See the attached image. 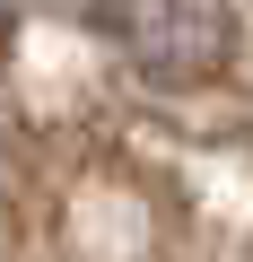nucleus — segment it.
<instances>
[{
  "label": "nucleus",
  "instance_id": "1",
  "mask_svg": "<svg viewBox=\"0 0 253 262\" xmlns=\"http://www.w3.org/2000/svg\"><path fill=\"white\" fill-rule=\"evenodd\" d=\"M96 27L131 53V70L157 79V88L218 79L227 53H236V9H227V0H96Z\"/></svg>",
  "mask_w": 253,
  "mask_h": 262
}]
</instances>
